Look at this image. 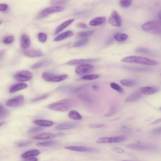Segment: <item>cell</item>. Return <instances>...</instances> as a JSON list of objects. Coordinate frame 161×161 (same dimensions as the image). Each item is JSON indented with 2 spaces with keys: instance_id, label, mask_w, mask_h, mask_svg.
I'll use <instances>...</instances> for the list:
<instances>
[{
  "instance_id": "6da1fadb",
  "label": "cell",
  "mask_w": 161,
  "mask_h": 161,
  "mask_svg": "<svg viewBox=\"0 0 161 161\" xmlns=\"http://www.w3.org/2000/svg\"><path fill=\"white\" fill-rule=\"evenodd\" d=\"M75 105V102L74 100L66 98L50 105L48 108L52 110L65 112L69 110Z\"/></svg>"
},
{
  "instance_id": "7a4b0ae2",
  "label": "cell",
  "mask_w": 161,
  "mask_h": 161,
  "mask_svg": "<svg viewBox=\"0 0 161 161\" xmlns=\"http://www.w3.org/2000/svg\"><path fill=\"white\" fill-rule=\"evenodd\" d=\"M122 61L124 63H137L150 66L158 65L159 63L158 61L149 59L147 58L132 56L124 58Z\"/></svg>"
},
{
  "instance_id": "3957f363",
  "label": "cell",
  "mask_w": 161,
  "mask_h": 161,
  "mask_svg": "<svg viewBox=\"0 0 161 161\" xmlns=\"http://www.w3.org/2000/svg\"><path fill=\"white\" fill-rule=\"evenodd\" d=\"M142 28L145 31H150L155 34L161 33V23L158 20H155L146 23L142 25Z\"/></svg>"
},
{
  "instance_id": "277c9868",
  "label": "cell",
  "mask_w": 161,
  "mask_h": 161,
  "mask_svg": "<svg viewBox=\"0 0 161 161\" xmlns=\"http://www.w3.org/2000/svg\"><path fill=\"white\" fill-rule=\"evenodd\" d=\"M64 9L63 7L52 6L43 9L40 12L36 17V19H40L45 18L50 14L60 12Z\"/></svg>"
},
{
  "instance_id": "5b68a950",
  "label": "cell",
  "mask_w": 161,
  "mask_h": 161,
  "mask_svg": "<svg viewBox=\"0 0 161 161\" xmlns=\"http://www.w3.org/2000/svg\"><path fill=\"white\" fill-rule=\"evenodd\" d=\"M126 137L125 136H120L113 137H105L99 138L96 142L98 144L118 143L125 141Z\"/></svg>"
},
{
  "instance_id": "8992f818",
  "label": "cell",
  "mask_w": 161,
  "mask_h": 161,
  "mask_svg": "<svg viewBox=\"0 0 161 161\" xmlns=\"http://www.w3.org/2000/svg\"><path fill=\"white\" fill-rule=\"evenodd\" d=\"M127 147L131 149L143 151H153L156 149L153 146L140 143L129 144L127 146Z\"/></svg>"
},
{
  "instance_id": "52a82bcc",
  "label": "cell",
  "mask_w": 161,
  "mask_h": 161,
  "mask_svg": "<svg viewBox=\"0 0 161 161\" xmlns=\"http://www.w3.org/2000/svg\"><path fill=\"white\" fill-rule=\"evenodd\" d=\"M94 67L92 65L88 64L80 65L77 67L75 70L76 74L79 75H83L89 74L94 70Z\"/></svg>"
},
{
  "instance_id": "ba28073f",
  "label": "cell",
  "mask_w": 161,
  "mask_h": 161,
  "mask_svg": "<svg viewBox=\"0 0 161 161\" xmlns=\"http://www.w3.org/2000/svg\"><path fill=\"white\" fill-rule=\"evenodd\" d=\"M109 22L113 26L119 27L121 26L122 20L121 17L116 11L111 12L109 19Z\"/></svg>"
},
{
  "instance_id": "9c48e42d",
  "label": "cell",
  "mask_w": 161,
  "mask_h": 161,
  "mask_svg": "<svg viewBox=\"0 0 161 161\" xmlns=\"http://www.w3.org/2000/svg\"><path fill=\"white\" fill-rule=\"evenodd\" d=\"M24 101V98L23 96H19L7 101L6 105L11 107H15L22 105Z\"/></svg>"
},
{
  "instance_id": "30bf717a",
  "label": "cell",
  "mask_w": 161,
  "mask_h": 161,
  "mask_svg": "<svg viewBox=\"0 0 161 161\" xmlns=\"http://www.w3.org/2000/svg\"><path fill=\"white\" fill-rule=\"evenodd\" d=\"M32 76V74L31 72L23 71L17 73L14 76V78L18 81L25 82L31 80Z\"/></svg>"
},
{
  "instance_id": "8fae6325",
  "label": "cell",
  "mask_w": 161,
  "mask_h": 161,
  "mask_svg": "<svg viewBox=\"0 0 161 161\" xmlns=\"http://www.w3.org/2000/svg\"><path fill=\"white\" fill-rule=\"evenodd\" d=\"M98 59H97V58L73 60L68 61L67 64L69 65H80L90 63H95V62L98 61Z\"/></svg>"
},
{
  "instance_id": "7c38bea8",
  "label": "cell",
  "mask_w": 161,
  "mask_h": 161,
  "mask_svg": "<svg viewBox=\"0 0 161 161\" xmlns=\"http://www.w3.org/2000/svg\"><path fill=\"white\" fill-rule=\"evenodd\" d=\"M122 67L127 71L135 72H151L152 69L147 67H133L123 66Z\"/></svg>"
},
{
  "instance_id": "4fadbf2b",
  "label": "cell",
  "mask_w": 161,
  "mask_h": 161,
  "mask_svg": "<svg viewBox=\"0 0 161 161\" xmlns=\"http://www.w3.org/2000/svg\"><path fill=\"white\" fill-rule=\"evenodd\" d=\"M159 88L153 86H147L140 88V92L142 94L151 95L155 94L159 91Z\"/></svg>"
},
{
  "instance_id": "5bb4252c",
  "label": "cell",
  "mask_w": 161,
  "mask_h": 161,
  "mask_svg": "<svg viewBox=\"0 0 161 161\" xmlns=\"http://www.w3.org/2000/svg\"><path fill=\"white\" fill-rule=\"evenodd\" d=\"M23 53L25 56L31 58L41 57L44 55L41 51L36 50H25L23 51Z\"/></svg>"
},
{
  "instance_id": "9a60e30c",
  "label": "cell",
  "mask_w": 161,
  "mask_h": 161,
  "mask_svg": "<svg viewBox=\"0 0 161 161\" xmlns=\"http://www.w3.org/2000/svg\"><path fill=\"white\" fill-rule=\"evenodd\" d=\"M65 148L70 151L78 152H89L94 151V149L89 147L79 146H68L65 147Z\"/></svg>"
},
{
  "instance_id": "2e32d148",
  "label": "cell",
  "mask_w": 161,
  "mask_h": 161,
  "mask_svg": "<svg viewBox=\"0 0 161 161\" xmlns=\"http://www.w3.org/2000/svg\"><path fill=\"white\" fill-rule=\"evenodd\" d=\"M142 96L143 94L140 92H135L128 96L126 98L125 101L128 103L136 101L140 99Z\"/></svg>"
},
{
  "instance_id": "e0dca14e",
  "label": "cell",
  "mask_w": 161,
  "mask_h": 161,
  "mask_svg": "<svg viewBox=\"0 0 161 161\" xmlns=\"http://www.w3.org/2000/svg\"><path fill=\"white\" fill-rule=\"evenodd\" d=\"M27 84L24 83H19L14 84L10 87V92L13 93L17 91L24 89L28 87Z\"/></svg>"
},
{
  "instance_id": "ac0fdd59",
  "label": "cell",
  "mask_w": 161,
  "mask_h": 161,
  "mask_svg": "<svg viewBox=\"0 0 161 161\" xmlns=\"http://www.w3.org/2000/svg\"><path fill=\"white\" fill-rule=\"evenodd\" d=\"M76 125L74 123H66L58 124L56 127V129L58 130H66L76 128Z\"/></svg>"
},
{
  "instance_id": "d6986e66",
  "label": "cell",
  "mask_w": 161,
  "mask_h": 161,
  "mask_svg": "<svg viewBox=\"0 0 161 161\" xmlns=\"http://www.w3.org/2000/svg\"><path fill=\"white\" fill-rule=\"evenodd\" d=\"M31 44V41L29 36L26 34H23L21 36V46L22 48L26 49L28 48Z\"/></svg>"
},
{
  "instance_id": "ffe728a7",
  "label": "cell",
  "mask_w": 161,
  "mask_h": 161,
  "mask_svg": "<svg viewBox=\"0 0 161 161\" xmlns=\"http://www.w3.org/2000/svg\"><path fill=\"white\" fill-rule=\"evenodd\" d=\"M79 98L84 103L88 105H91L93 103V99L88 94H80L79 95Z\"/></svg>"
},
{
  "instance_id": "44dd1931",
  "label": "cell",
  "mask_w": 161,
  "mask_h": 161,
  "mask_svg": "<svg viewBox=\"0 0 161 161\" xmlns=\"http://www.w3.org/2000/svg\"><path fill=\"white\" fill-rule=\"evenodd\" d=\"M74 34L71 31H68L63 32L58 35L54 39V41H59L64 39L71 37L74 35Z\"/></svg>"
},
{
  "instance_id": "7402d4cb",
  "label": "cell",
  "mask_w": 161,
  "mask_h": 161,
  "mask_svg": "<svg viewBox=\"0 0 161 161\" xmlns=\"http://www.w3.org/2000/svg\"><path fill=\"white\" fill-rule=\"evenodd\" d=\"M106 18L105 17H98L91 20L89 25L92 26H97L103 24L105 22Z\"/></svg>"
},
{
  "instance_id": "603a6c76",
  "label": "cell",
  "mask_w": 161,
  "mask_h": 161,
  "mask_svg": "<svg viewBox=\"0 0 161 161\" xmlns=\"http://www.w3.org/2000/svg\"><path fill=\"white\" fill-rule=\"evenodd\" d=\"M34 122L36 125L42 127H50L54 125V123L52 121L43 120H36Z\"/></svg>"
},
{
  "instance_id": "cb8c5ba5",
  "label": "cell",
  "mask_w": 161,
  "mask_h": 161,
  "mask_svg": "<svg viewBox=\"0 0 161 161\" xmlns=\"http://www.w3.org/2000/svg\"><path fill=\"white\" fill-rule=\"evenodd\" d=\"M120 83L123 86L130 87L137 85L138 82L134 80L124 79L120 80Z\"/></svg>"
},
{
  "instance_id": "d4e9b609",
  "label": "cell",
  "mask_w": 161,
  "mask_h": 161,
  "mask_svg": "<svg viewBox=\"0 0 161 161\" xmlns=\"http://www.w3.org/2000/svg\"><path fill=\"white\" fill-rule=\"evenodd\" d=\"M40 152L38 150H32L23 153L21 157L23 158L27 159L37 156L40 154Z\"/></svg>"
},
{
  "instance_id": "484cf974",
  "label": "cell",
  "mask_w": 161,
  "mask_h": 161,
  "mask_svg": "<svg viewBox=\"0 0 161 161\" xmlns=\"http://www.w3.org/2000/svg\"><path fill=\"white\" fill-rule=\"evenodd\" d=\"M74 21V19H71L65 22L56 29L55 32V34L56 35L59 33L69 25L72 24Z\"/></svg>"
},
{
  "instance_id": "4316f807",
  "label": "cell",
  "mask_w": 161,
  "mask_h": 161,
  "mask_svg": "<svg viewBox=\"0 0 161 161\" xmlns=\"http://www.w3.org/2000/svg\"><path fill=\"white\" fill-rule=\"evenodd\" d=\"M55 137L54 134L50 133H43L36 135L34 138L38 140H45L53 138Z\"/></svg>"
},
{
  "instance_id": "83f0119b",
  "label": "cell",
  "mask_w": 161,
  "mask_h": 161,
  "mask_svg": "<svg viewBox=\"0 0 161 161\" xmlns=\"http://www.w3.org/2000/svg\"><path fill=\"white\" fill-rule=\"evenodd\" d=\"M135 52L138 53L147 54L151 56H155L156 55L151 50L143 47H139L135 50Z\"/></svg>"
},
{
  "instance_id": "f1b7e54d",
  "label": "cell",
  "mask_w": 161,
  "mask_h": 161,
  "mask_svg": "<svg viewBox=\"0 0 161 161\" xmlns=\"http://www.w3.org/2000/svg\"><path fill=\"white\" fill-rule=\"evenodd\" d=\"M68 115L69 118L72 119L80 120L82 119V116L78 112L74 110L69 111Z\"/></svg>"
},
{
  "instance_id": "f546056e",
  "label": "cell",
  "mask_w": 161,
  "mask_h": 161,
  "mask_svg": "<svg viewBox=\"0 0 161 161\" xmlns=\"http://www.w3.org/2000/svg\"><path fill=\"white\" fill-rule=\"evenodd\" d=\"M68 77L67 75H59L57 74L56 76L51 78L49 82H58L63 81V80L67 79Z\"/></svg>"
},
{
  "instance_id": "4dcf8cb0",
  "label": "cell",
  "mask_w": 161,
  "mask_h": 161,
  "mask_svg": "<svg viewBox=\"0 0 161 161\" xmlns=\"http://www.w3.org/2000/svg\"><path fill=\"white\" fill-rule=\"evenodd\" d=\"M114 38L118 42H123L127 39L128 36L125 34L118 33L114 35Z\"/></svg>"
},
{
  "instance_id": "1f68e13d",
  "label": "cell",
  "mask_w": 161,
  "mask_h": 161,
  "mask_svg": "<svg viewBox=\"0 0 161 161\" xmlns=\"http://www.w3.org/2000/svg\"><path fill=\"white\" fill-rule=\"evenodd\" d=\"M94 30L80 32L78 33L76 37L79 38H85L92 35L94 33Z\"/></svg>"
},
{
  "instance_id": "d6a6232c",
  "label": "cell",
  "mask_w": 161,
  "mask_h": 161,
  "mask_svg": "<svg viewBox=\"0 0 161 161\" xmlns=\"http://www.w3.org/2000/svg\"><path fill=\"white\" fill-rule=\"evenodd\" d=\"M56 144L55 141L50 140L39 142L36 145L40 147H46L54 145Z\"/></svg>"
},
{
  "instance_id": "836d02e7",
  "label": "cell",
  "mask_w": 161,
  "mask_h": 161,
  "mask_svg": "<svg viewBox=\"0 0 161 161\" xmlns=\"http://www.w3.org/2000/svg\"><path fill=\"white\" fill-rule=\"evenodd\" d=\"M47 62L48 61L46 60L40 61L32 65L31 66V68L35 69L41 67L46 65Z\"/></svg>"
},
{
  "instance_id": "e575fe53",
  "label": "cell",
  "mask_w": 161,
  "mask_h": 161,
  "mask_svg": "<svg viewBox=\"0 0 161 161\" xmlns=\"http://www.w3.org/2000/svg\"><path fill=\"white\" fill-rule=\"evenodd\" d=\"M9 112L8 111L0 104V119H3L5 118L8 116Z\"/></svg>"
},
{
  "instance_id": "d590c367",
  "label": "cell",
  "mask_w": 161,
  "mask_h": 161,
  "mask_svg": "<svg viewBox=\"0 0 161 161\" xmlns=\"http://www.w3.org/2000/svg\"><path fill=\"white\" fill-rule=\"evenodd\" d=\"M89 40L87 38L84 39L75 43L73 47H81L87 44L89 42Z\"/></svg>"
},
{
  "instance_id": "8d00e7d4",
  "label": "cell",
  "mask_w": 161,
  "mask_h": 161,
  "mask_svg": "<svg viewBox=\"0 0 161 161\" xmlns=\"http://www.w3.org/2000/svg\"><path fill=\"white\" fill-rule=\"evenodd\" d=\"M69 0H52L50 4L53 6H60L65 4Z\"/></svg>"
},
{
  "instance_id": "74e56055",
  "label": "cell",
  "mask_w": 161,
  "mask_h": 161,
  "mask_svg": "<svg viewBox=\"0 0 161 161\" xmlns=\"http://www.w3.org/2000/svg\"><path fill=\"white\" fill-rule=\"evenodd\" d=\"M110 86L112 89L117 91L120 94L124 93V90L118 84L114 83H111L110 84Z\"/></svg>"
},
{
  "instance_id": "f35d334b",
  "label": "cell",
  "mask_w": 161,
  "mask_h": 161,
  "mask_svg": "<svg viewBox=\"0 0 161 161\" xmlns=\"http://www.w3.org/2000/svg\"><path fill=\"white\" fill-rule=\"evenodd\" d=\"M100 75L98 74H94L84 75L82 76V79L86 80H92L98 78Z\"/></svg>"
},
{
  "instance_id": "ab89813d",
  "label": "cell",
  "mask_w": 161,
  "mask_h": 161,
  "mask_svg": "<svg viewBox=\"0 0 161 161\" xmlns=\"http://www.w3.org/2000/svg\"><path fill=\"white\" fill-rule=\"evenodd\" d=\"M132 3V0H120V5L124 8L129 7Z\"/></svg>"
},
{
  "instance_id": "60d3db41",
  "label": "cell",
  "mask_w": 161,
  "mask_h": 161,
  "mask_svg": "<svg viewBox=\"0 0 161 161\" xmlns=\"http://www.w3.org/2000/svg\"><path fill=\"white\" fill-rule=\"evenodd\" d=\"M57 74H51L49 72H45L42 74V78L47 82H49L50 79Z\"/></svg>"
},
{
  "instance_id": "b9f144b4",
  "label": "cell",
  "mask_w": 161,
  "mask_h": 161,
  "mask_svg": "<svg viewBox=\"0 0 161 161\" xmlns=\"http://www.w3.org/2000/svg\"><path fill=\"white\" fill-rule=\"evenodd\" d=\"M14 39V36H7L3 39V42L5 44H10L13 42Z\"/></svg>"
},
{
  "instance_id": "7bdbcfd3",
  "label": "cell",
  "mask_w": 161,
  "mask_h": 161,
  "mask_svg": "<svg viewBox=\"0 0 161 161\" xmlns=\"http://www.w3.org/2000/svg\"><path fill=\"white\" fill-rule=\"evenodd\" d=\"M38 39L40 42L44 43L46 41L47 39V36L44 33H40L38 35Z\"/></svg>"
},
{
  "instance_id": "ee69618b",
  "label": "cell",
  "mask_w": 161,
  "mask_h": 161,
  "mask_svg": "<svg viewBox=\"0 0 161 161\" xmlns=\"http://www.w3.org/2000/svg\"><path fill=\"white\" fill-rule=\"evenodd\" d=\"M44 129V128L42 127H35L31 128L29 130V131L30 133H32L42 131Z\"/></svg>"
},
{
  "instance_id": "f6af8a7d",
  "label": "cell",
  "mask_w": 161,
  "mask_h": 161,
  "mask_svg": "<svg viewBox=\"0 0 161 161\" xmlns=\"http://www.w3.org/2000/svg\"><path fill=\"white\" fill-rule=\"evenodd\" d=\"M49 95H43V96H40L34 99L33 100H32V102H35L42 100L46 98Z\"/></svg>"
},
{
  "instance_id": "bcb514c9",
  "label": "cell",
  "mask_w": 161,
  "mask_h": 161,
  "mask_svg": "<svg viewBox=\"0 0 161 161\" xmlns=\"http://www.w3.org/2000/svg\"><path fill=\"white\" fill-rule=\"evenodd\" d=\"M161 127H159L153 129L151 131V133L153 135H159L161 134Z\"/></svg>"
},
{
  "instance_id": "7dc6e473",
  "label": "cell",
  "mask_w": 161,
  "mask_h": 161,
  "mask_svg": "<svg viewBox=\"0 0 161 161\" xmlns=\"http://www.w3.org/2000/svg\"><path fill=\"white\" fill-rule=\"evenodd\" d=\"M31 143V142L29 141L20 142L17 144V146L18 147H23L28 145Z\"/></svg>"
},
{
  "instance_id": "c3c4849f",
  "label": "cell",
  "mask_w": 161,
  "mask_h": 161,
  "mask_svg": "<svg viewBox=\"0 0 161 161\" xmlns=\"http://www.w3.org/2000/svg\"><path fill=\"white\" fill-rule=\"evenodd\" d=\"M115 111V108L114 107H112L110 109L109 111L105 114L104 116L105 117H109L111 116Z\"/></svg>"
},
{
  "instance_id": "681fc988",
  "label": "cell",
  "mask_w": 161,
  "mask_h": 161,
  "mask_svg": "<svg viewBox=\"0 0 161 161\" xmlns=\"http://www.w3.org/2000/svg\"><path fill=\"white\" fill-rule=\"evenodd\" d=\"M112 150L115 152L118 153H122L124 152V151L122 149L118 147H113Z\"/></svg>"
},
{
  "instance_id": "f907efd6",
  "label": "cell",
  "mask_w": 161,
  "mask_h": 161,
  "mask_svg": "<svg viewBox=\"0 0 161 161\" xmlns=\"http://www.w3.org/2000/svg\"><path fill=\"white\" fill-rule=\"evenodd\" d=\"M105 125L103 124H91L89 125V126L92 128H96L98 129L104 127Z\"/></svg>"
},
{
  "instance_id": "816d5d0a",
  "label": "cell",
  "mask_w": 161,
  "mask_h": 161,
  "mask_svg": "<svg viewBox=\"0 0 161 161\" xmlns=\"http://www.w3.org/2000/svg\"><path fill=\"white\" fill-rule=\"evenodd\" d=\"M8 6L5 4H0V11H5L8 8Z\"/></svg>"
},
{
  "instance_id": "f5cc1de1",
  "label": "cell",
  "mask_w": 161,
  "mask_h": 161,
  "mask_svg": "<svg viewBox=\"0 0 161 161\" xmlns=\"http://www.w3.org/2000/svg\"><path fill=\"white\" fill-rule=\"evenodd\" d=\"M77 26L79 28H86L87 27L86 24L83 23H78L77 25Z\"/></svg>"
},
{
  "instance_id": "db71d44e",
  "label": "cell",
  "mask_w": 161,
  "mask_h": 161,
  "mask_svg": "<svg viewBox=\"0 0 161 161\" xmlns=\"http://www.w3.org/2000/svg\"><path fill=\"white\" fill-rule=\"evenodd\" d=\"M25 159V160L27 161H37L38 160L37 158L34 157H30V158Z\"/></svg>"
},
{
  "instance_id": "11a10c76",
  "label": "cell",
  "mask_w": 161,
  "mask_h": 161,
  "mask_svg": "<svg viewBox=\"0 0 161 161\" xmlns=\"http://www.w3.org/2000/svg\"><path fill=\"white\" fill-rule=\"evenodd\" d=\"M161 118H159L158 119H157L156 120L154 121V122H153L152 123H151L152 124H157L159 123V122H161Z\"/></svg>"
},
{
  "instance_id": "9f6ffc18",
  "label": "cell",
  "mask_w": 161,
  "mask_h": 161,
  "mask_svg": "<svg viewBox=\"0 0 161 161\" xmlns=\"http://www.w3.org/2000/svg\"><path fill=\"white\" fill-rule=\"evenodd\" d=\"M93 89L95 90H96L98 89V87L96 85H94L93 86Z\"/></svg>"
},
{
  "instance_id": "6f0895ef",
  "label": "cell",
  "mask_w": 161,
  "mask_h": 161,
  "mask_svg": "<svg viewBox=\"0 0 161 161\" xmlns=\"http://www.w3.org/2000/svg\"><path fill=\"white\" fill-rule=\"evenodd\" d=\"M128 127L127 126H123L122 127V128L123 129H127Z\"/></svg>"
},
{
  "instance_id": "680465c9",
  "label": "cell",
  "mask_w": 161,
  "mask_h": 161,
  "mask_svg": "<svg viewBox=\"0 0 161 161\" xmlns=\"http://www.w3.org/2000/svg\"><path fill=\"white\" fill-rule=\"evenodd\" d=\"M158 17L159 18L160 20L161 19V13L160 12H159L158 13Z\"/></svg>"
},
{
  "instance_id": "91938a15",
  "label": "cell",
  "mask_w": 161,
  "mask_h": 161,
  "mask_svg": "<svg viewBox=\"0 0 161 161\" xmlns=\"http://www.w3.org/2000/svg\"><path fill=\"white\" fill-rule=\"evenodd\" d=\"M3 123L2 122H0V127H1V126L2 125Z\"/></svg>"
},
{
  "instance_id": "94428289",
  "label": "cell",
  "mask_w": 161,
  "mask_h": 161,
  "mask_svg": "<svg viewBox=\"0 0 161 161\" xmlns=\"http://www.w3.org/2000/svg\"><path fill=\"white\" fill-rule=\"evenodd\" d=\"M2 23V21H0V25Z\"/></svg>"
}]
</instances>
